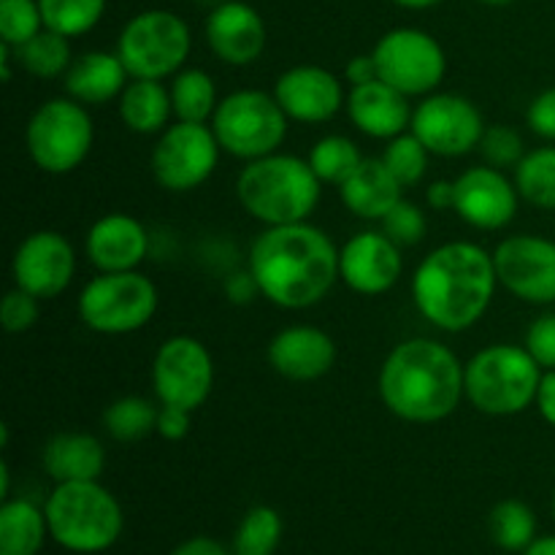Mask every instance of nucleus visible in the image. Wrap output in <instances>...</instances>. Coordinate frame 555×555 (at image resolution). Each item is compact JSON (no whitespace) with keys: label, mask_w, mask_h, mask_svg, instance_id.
Segmentation results:
<instances>
[{"label":"nucleus","mask_w":555,"mask_h":555,"mask_svg":"<svg viewBox=\"0 0 555 555\" xmlns=\"http://www.w3.org/2000/svg\"><path fill=\"white\" fill-rule=\"evenodd\" d=\"M85 253L101 274L135 271L150 253V233L135 217L112 211V215L98 217L90 225Z\"/></svg>","instance_id":"4be33fe9"},{"label":"nucleus","mask_w":555,"mask_h":555,"mask_svg":"<svg viewBox=\"0 0 555 555\" xmlns=\"http://www.w3.org/2000/svg\"><path fill=\"white\" fill-rule=\"evenodd\" d=\"M225 296L231 304H238V307H244V304H253L255 296H260V287L258 282H255L253 271H236V274H231L225 280Z\"/></svg>","instance_id":"a18cd8bd"},{"label":"nucleus","mask_w":555,"mask_h":555,"mask_svg":"<svg viewBox=\"0 0 555 555\" xmlns=\"http://www.w3.org/2000/svg\"><path fill=\"white\" fill-rule=\"evenodd\" d=\"M49 524L43 507L30 499L0 504V555H38L47 545Z\"/></svg>","instance_id":"cd10ccee"},{"label":"nucleus","mask_w":555,"mask_h":555,"mask_svg":"<svg viewBox=\"0 0 555 555\" xmlns=\"http://www.w3.org/2000/svg\"><path fill=\"white\" fill-rule=\"evenodd\" d=\"M455 182L453 211L477 231H502L518 215V188L507 173L493 166L466 168Z\"/></svg>","instance_id":"f3484780"},{"label":"nucleus","mask_w":555,"mask_h":555,"mask_svg":"<svg viewBox=\"0 0 555 555\" xmlns=\"http://www.w3.org/2000/svg\"><path fill=\"white\" fill-rule=\"evenodd\" d=\"M480 3H486V5H509V3H515V0H480Z\"/></svg>","instance_id":"5fc2aeb1"},{"label":"nucleus","mask_w":555,"mask_h":555,"mask_svg":"<svg viewBox=\"0 0 555 555\" xmlns=\"http://www.w3.org/2000/svg\"><path fill=\"white\" fill-rule=\"evenodd\" d=\"M526 125L531 133L555 144V87L542 90L526 108Z\"/></svg>","instance_id":"37998d69"},{"label":"nucleus","mask_w":555,"mask_h":555,"mask_svg":"<svg viewBox=\"0 0 555 555\" xmlns=\"http://www.w3.org/2000/svg\"><path fill=\"white\" fill-rule=\"evenodd\" d=\"M377 76L406 98H426L448 74V54L431 33L421 27L388 30L372 49Z\"/></svg>","instance_id":"9b49d317"},{"label":"nucleus","mask_w":555,"mask_h":555,"mask_svg":"<svg viewBox=\"0 0 555 555\" xmlns=\"http://www.w3.org/2000/svg\"><path fill=\"white\" fill-rule=\"evenodd\" d=\"M43 513L54 545L76 555L112 551L125 529L122 507L101 480L54 482Z\"/></svg>","instance_id":"39448f33"},{"label":"nucleus","mask_w":555,"mask_h":555,"mask_svg":"<svg viewBox=\"0 0 555 555\" xmlns=\"http://www.w3.org/2000/svg\"><path fill=\"white\" fill-rule=\"evenodd\" d=\"M220 141L209 122L177 119L152 146V177L168 193H190L209 182L220 163Z\"/></svg>","instance_id":"f8f14e48"},{"label":"nucleus","mask_w":555,"mask_h":555,"mask_svg":"<svg viewBox=\"0 0 555 555\" xmlns=\"http://www.w3.org/2000/svg\"><path fill=\"white\" fill-rule=\"evenodd\" d=\"M410 130L431 155L464 157L480 150L486 125L480 108L469 98L455 92H431L412 112Z\"/></svg>","instance_id":"4468645a"},{"label":"nucleus","mask_w":555,"mask_h":555,"mask_svg":"<svg viewBox=\"0 0 555 555\" xmlns=\"http://www.w3.org/2000/svg\"><path fill=\"white\" fill-rule=\"evenodd\" d=\"M171 103L173 117L182 122H211L222 98L217 95V85L204 68H182L171 76Z\"/></svg>","instance_id":"c85d7f7f"},{"label":"nucleus","mask_w":555,"mask_h":555,"mask_svg":"<svg viewBox=\"0 0 555 555\" xmlns=\"http://www.w3.org/2000/svg\"><path fill=\"white\" fill-rule=\"evenodd\" d=\"M499 285L526 304H555V242L534 233L507 236L493 249Z\"/></svg>","instance_id":"2eb2a0df"},{"label":"nucleus","mask_w":555,"mask_h":555,"mask_svg":"<svg viewBox=\"0 0 555 555\" xmlns=\"http://www.w3.org/2000/svg\"><path fill=\"white\" fill-rule=\"evenodd\" d=\"M157 287L150 276L135 271H114V274H98L81 287L76 298L79 320L90 331L103 336L135 334L155 318Z\"/></svg>","instance_id":"6e6552de"},{"label":"nucleus","mask_w":555,"mask_h":555,"mask_svg":"<svg viewBox=\"0 0 555 555\" xmlns=\"http://www.w3.org/2000/svg\"><path fill=\"white\" fill-rule=\"evenodd\" d=\"M412 103L404 92L385 85L383 79H374L369 85L350 87L347 92V114L350 122L361 133L372 139L390 141L396 135L406 133L412 128Z\"/></svg>","instance_id":"5701e85b"},{"label":"nucleus","mask_w":555,"mask_h":555,"mask_svg":"<svg viewBox=\"0 0 555 555\" xmlns=\"http://www.w3.org/2000/svg\"><path fill=\"white\" fill-rule=\"evenodd\" d=\"M119 119L139 135H160L171 125V90L155 79H130L117 98Z\"/></svg>","instance_id":"bb28decb"},{"label":"nucleus","mask_w":555,"mask_h":555,"mask_svg":"<svg viewBox=\"0 0 555 555\" xmlns=\"http://www.w3.org/2000/svg\"><path fill=\"white\" fill-rule=\"evenodd\" d=\"M287 114L274 92L236 90L225 95L211 117V130L222 152L249 163L274 155L287 139Z\"/></svg>","instance_id":"9d476101"},{"label":"nucleus","mask_w":555,"mask_h":555,"mask_svg":"<svg viewBox=\"0 0 555 555\" xmlns=\"http://www.w3.org/2000/svg\"><path fill=\"white\" fill-rule=\"evenodd\" d=\"M428 157H431V152L426 150V144L412 130L390 139L383 150V163L404 190L423 182L428 171Z\"/></svg>","instance_id":"e433bc0d"},{"label":"nucleus","mask_w":555,"mask_h":555,"mask_svg":"<svg viewBox=\"0 0 555 555\" xmlns=\"http://www.w3.org/2000/svg\"><path fill=\"white\" fill-rule=\"evenodd\" d=\"M9 493H11V469L3 461V464H0V499H3V502L5 499H11Z\"/></svg>","instance_id":"864d4df0"},{"label":"nucleus","mask_w":555,"mask_h":555,"mask_svg":"<svg viewBox=\"0 0 555 555\" xmlns=\"http://www.w3.org/2000/svg\"><path fill=\"white\" fill-rule=\"evenodd\" d=\"M204 36L217 60L244 68L263 54L269 33L258 9L244 0H222L206 16Z\"/></svg>","instance_id":"aec40b11"},{"label":"nucleus","mask_w":555,"mask_h":555,"mask_svg":"<svg viewBox=\"0 0 555 555\" xmlns=\"http://www.w3.org/2000/svg\"><path fill=\"white\" fill-rule=\"evenodd\" d=\"M247 269L260 296L280 309L318 307L339 280V247L312 222L271 225L249 247Z\"/></svg>","instance_id":"f257e3e1"},{"label":"nucleus","mask_w":555,"mask_h":555,"mask_svg":"<svg viewBox=\"0 0 555 555\" xmlns=\"http://www.w3.org/2000/svg\"><path fill=\"white\" fill-rule=\"evenodd\" d=\"M128 81L130 74L119 54L103 52V49L79 54L63 76L65 95L85 106H103V103L114 101L122 95Z\"/></svg>","instance_id":"b1692460"},{"label":"nucleus","mask_w":555,"mask_h":555,"mask_svg":"<svg viewBox=\"0 0 555 555\" xmlns=\"http://www.w3.org/2000/svg\"><path fill=\"white\" fill-rule=\"evenodd\" d=\"M323 182L309 160L287 152L249 160L236 179V198L253 220L271 225L307 222L314 215Z\"/></svg>","instance_id":"20e7f679"},{"label":"nucleus","mask_w":555,"mask_h":555,"mask_svg":"<svg viewBox=\"0 0 555 555\" xmlns=\"http://www.w3.org/2000/svg\"><path fill=\"white\" fill-rule=\"evenodd\" d=\"M374 79H379L374 54H356V57L345 65V81L350 87L369 85V81H374Z\"/></svg>","instance_id":"49530a36"},{"label":"nucleus","mask_w":555,"mask_h":555,"mask_svg":"<svg viewBox=\"0 0 555 555\" xmlns=\"http://www.w3.org/2000/svg\"><path fill=\"white\" fill-rule=\"evenodd\" d=\"M92 141H95V125L90 112L74 98H52L27 119V155L43 173L52 177L76 171L90 155Z\"/></svg>","instance_id":"1a4fd4ad"},{"label":"nucleus","mask_w":555,"mask_h":555,"mask_svg":"<svg viewBox=\"0 0 555 555\" xmlns=\"http://www.w3.org/2000/svg\"><path fill=\"white\" fill-rule=\"evenodd\" d=\"M526 350L542 372H555V312L540 314L526 331Z\"/></svg>","instance_id":"79ce46f5"},{"label":"nucleus","mask_w":555,"mask_h":555,"mask_svg":"<svg viewBox=\"0 0 555 555\" xmlns=\"http://www.w3.org/2000/svg\"><path fill=\"white\" fill-rule=\"evenodd\" d=\"M269 366L291 383H314L336 363V345L323 328L287 325L269 341Z\"/></svg>","instance_id":"412c9836"},{"label":"nucleus","mask_w":555,"mask_h":555,"mask_svg":"<svg viewBox=\"0 0 555 555\" xmlns=\"http://www.w3.org/2000/svg\"><path fill=\"white\" fill-rule=\"evenodd\" d=\"M41 318V298L33 293L22 291V287H11L0 301V323L9 334H25Z\"/></svg>","instance_id":"a19ab883"},{"label":"nucleus","mask_w":555,"mask_h":555,"mask_svg":"<svg viewBox=\"0 0 555 555\" xmlns=\"http://www.w3.org/2000/svg\"><path fill=\"white\" fill-rule=\"evenodd\" d=\"M534 406L540 410L542 421H545L547 426L555 428V372L542 374V383H540V390H537Z\"/></svg>","instance_id":"09e8293b"},{"label":"nucleus","mask_w":555,"mask_h":555,"mask_svg":"<svg viewBox=\"0 0 555 555\" xmlns=\"http://www.w3.org/2000/svg\"><path fill=\"white\" fill-rule=\"evenodd\" d=\"M480 152L486 157L488 166L499 168V171H507V168H518V163L526 157V144L524 135L518 133L509 125H491L486 128L480 141Z\"/></svg>","instance_id":"58836bf2"},{"label":"nucleus","mask_w":555,"mask_h":555,"mask_svg":"<svg viewBox=\"0 0 555 555\" xmlns=\"http://www.w3.org/2000/svg\"><path fill=\"white\" fill-rule=\"evenodd\" d=\"M76 274V253L68 238L57 231H36L25 236L11 258L14 285L33 293L41 301L68 291Z\"/></svg>","instance_id":"dca6fc26"},{"label":"nucleus","mask_w":555,"mask_h":555,"mask_svg":"<svg viewBox=\"0 0 555 555\" xmlns=\"http://www.w3.org/2000/svg\"><path fill=\"white\" fill-rule=\"evenodd\" d=\"M43 30L38 0H0V43L20 49Z\"/></svg>","instance_id":"4c0bfd02"},{"label":"nucleus","mask_w":555,"mask_h":555,"mask_svg":"<svg viewBox=\"0 0 555 555\" xmlns=\"http://www.w3.org/2000/svg\"><path fill=\"white\" fill-rule=\"evenodd\" d=\"M190 417H193V412H190V410H182V406L160 404V412H157L155 434H160L166 442H182V439L190 434Z\"/></svg>","instance_id":"c03bdc74"},{"label":"nucleus","mask_w":555,"mask_h":555,"mask_svg":"<svg viewBox=\"0 0 555 555\" xmlns=\"http://www.w3.org/2000/svg\"><path fill=\"white\" fill-rule=\"evenodd\" d=\"M339 198L361 220H383L401 198L404 188L396 182L383 157H363L361 166L339 184Z\"/></svg>","instance_id":"a878e982"},{"label":"nucleus","mask_w":555,"mask_h":555,"mask_svg":"<svg viewBox=\"0 0 555 555\" xmlns=\"http://www.w3.org/2000/svg\"><path fill=\"white\" fill-rule=\"evenodd\" d=\"M513 182L526 204L555 211V146L547 144L526 152L513 171Z\"/></svg>","instance_id":"c756f323"},{"label":"nucleus","mask_w":555,"mask_h":555,"mask_svg":"<svg viewBox=\"0 0 555 555\" xmlns=\"http://www.w3.org/2000/svg\"><path fill=\"white\" fill-rule=\"evenodd\" d=\"M401 274V247L385 231H361L339 247V280L358 296H383Z\"/></svg>","instance_id":"a211bd4d"},{"label":"nucleus","mask_w":555,"mask_h":555,"mask_svg":"<svg viewBox=\"0 0 555 555\" xmlns=\"http://www.w3.org/2000/svg\"><path fill=\"white\" fill-rule=\"evenodd\" d=\"M551 507H553V520H555V488H553V502H551Z\"/></svg>","instance_id":"6e6d98bb"},{"label":"nucleus","mask_w":555,"mask_h":555,"mask_svg":"<svg viewBox=\"0 0 555 555\" xmlns=\"http://www.w3.org/2000/svg\"><path fill=\"white\" fill-rule=\"evenodd\" d=\"M152 388L160 404L201 410L215 388V361L195 336H168L152 358Z\"/></svg>","instance_id":"ddd939ff"},{"label":"nucleus","mask_w":555,"mask_h":555,"mask_svg":"<svg viewBox=\"0 0 555 555\" xmlns=\"http://www.w3.org/2000/svg\"><path fill=\"white\" fill-rule=\"evenodd\" d=\"M426 201L431 209L450 211L455 206V182H448V179H437V182H431L426 190Z\"/></svg>","instance_id":"8fccbe9b"},{"label":"nucleus","mask_w":555,"mask_h":555,"mask_svg":"<svg viewBox=\"0 0 555 555\" xmlns=\"http://www.w3.org/2000/svg\"><path fill=\"white\" fill-rule=\"evenodd\" d=\"M168 555H233V553L231 547L211 540V537H190V540L179 542V545Z\"/></svg>","instance_id":"de8ad7c7"},{"label":"nucleus","mask_w":555,"mask_h":555,"mask_svg":"<svg viewBox=\"0 0 555 555\" xmlns=\"http://www.w3.org/2000/svg\"><path fill=\"white\" fill-rule=\"evenodd\" d=\"M274 98L287 119L304 125H323L347 106L345 81L323 65H293L276 76Z\"/></svg>","instance_id":"6ab92c4d"},{"label":"nucleus","mask_w":555,"mask_h":555,"mask_svg":"<svg viewBox=\"0 0 555 555\" xmlns=\"http://www.w3.org/2000/svg\"><path fill=\"white\" fill-rule=\"evenodd\" d=\"M493 545L504 553H524L537 540V515L520 499H504L488 515Z\"/></svg>","instance_id":"473e14b6"},{"label":"nucleus","mask_w":555,"mask_h":555,"mask_svg":"<svg viewBox=\"0 0 555 555\" xmlns=\"http://www.w3.org/2000/svg\"><path fill=\"white\" fill-rule=\"evenodd\" d=\"M393 3L406 11H426V9H434V5L444 3V0H393Z\"/></svg>","instance_id":"603ef678"},{"label":"nucleus","mask_w":555,"mask_h":555,"mask_svg":"<svg viewBox=\"0 0 555 555\" xmlns=\"http://www.w3.org/2000/svg\"><path fill=\"white\" fill-rule=\"evenodd\" d=\"M157 412L160 406L144 396H122L103 410V431L117 442H139L157 428Z\"/></svg>","instance_id":"72a5a7b5"},{"label":"nucleus","mask_w":555,"mask_h":555,"mask_svg":"<svg viewBox=\"0 0 555 555\" xmlns=\"http://www.w3.org/2000/svg\"><path fill=\"white\" fill-rule=\"evenodd\" d=\"M379 222H383V231L388 233L399 247H415V244H421L423 238H426L428 231L426 211L404 198H401Z\"/></svg>","instance_id":"ea45409f"},{"label":"nucleus","mask_w":555,"mask_h":555,"mask_svg":"<svg viewBox=\"0 0 555 555\" xmlns=\"http://www.w3.org/2000/svg\"><path fill=\"white\" fill-rule=\"evenodd\" d=\"M14 57L20 68L25 74L36 76V79H60L70 68V63H74L70 38L60 36V33L49 30V27H43L38 36H33L30 41L14 49Z\"/></svg>","instance_id":"2f4dec72"},{"label":"nucleus","mask_w":555,"mask_h":555,"mask_svg":"<svg viewBox=\"0 0 555 555\" xmlns=\"http://www.w3.org/2000/svg\"><path fill=\"white\" fill-rule=\"evenodd\" d=\"M282 534H285V520L269 504H255L238 520L233 531L231 553L233 555H276Z\"/></svg>","instance_id":"7c9ffc66"},{"label":"nucleus","mask_w":555,"mask_h":555,"mask_svg":"<svg viewBox=\"0 0 555 555\" xmlns=\"http://www.w3.org/2000/svg\"><path fill=\"white\" fill-rule=\"evenodd\" d=\"M41 464L54 482L101 480L106 469V448L87 431H60L43 444Z\"/></svg>","instance_id":"393cba45"},{"label":"nucleus","mask_w":555,"mask_h":555,"mask_svg":"<svg viewBox=\"0 0 555 555\" xmlns=\"http://www.w3.org/2000/svg\"><path fill=\"white\" fill-rule=\"evenodd\" d=\"M496 287L493 253L475 242H448L417 263L412 301L434 328L461 334L486 318Z\"/></svg>","instance_id":"f03ea898"},{"label":"nucleus","mask_w":555,"mask_h":555,"mask_svg":"<svg viewBox=\"0 0 555 555\" xmlns=\"http://www.w3.org/2000/svg\"><path fill=\"white\" fill-rule=\"evenodd\" d=\"M108 0H38L43 27L65 38H79L95 30L106 14Z\"/></svg>","instance_id":"f704fd0d"},{"label":"nucleus","mask_w":555,"mask_h":555,"mask_svg":"<svg viewBox=\"0 0 555 555\" xmlns=\"http://www.w3.org/2000/svg\"><path fill=\"white\" fill-rule=\"evenodd\" d=\"M542 369L520 345H491L464 363L466 399L477 412L513 417L534 406Z\"/></svg>","instance_id":"423d86ee"},{"label":"nucleus","mask_w":555,"mask_h":555,"mask_svg":"<svg viewBox=\"0 0 555 555\" xmlns=\"http://www.w3.org/2000/svg\"><path fill=\"white\" fill-rule=\"evenodd\" d=\"M309 166L318 173V179L323 184H336L339 188L358 166H361L363 155L358 150V144L347 135H323L318 144L309 150Z\"/></svg>","instance_id":"c9c22d12"},{"label":"nucleus","mask_w":555,"mask_h":555,"mask_svg":"<svg viewBox=\"0 0 555 555\" xmlns=\"http://www.w3.org/2000/svg\"><path fill=\"white\" fill-rule=\"evenodd\" d=\"M190 49V25L168 9L139 11L125 22L117 38V54L130 79H171L184 68Z\"/></svg>","instance_id":"0eeeda50"},{"label":"nucleus","mask_w":555,"mask_h":555,"mask_svg":"<svg viewBox=\"0 0 555 555\" xmlns=\"http://www.w3.org/2000/svg\"><path fill=\"white\" fill-rule=\"evenodd\" d=\"M520 555H555V534L537 537L529 547H526Z\"/></svg>","instance_id":"3c124183"},{"label":"nucleus","mask_w":555,"mask_h":555,"mask_svg":"<svg viewBox=\"0 0 555 555\" xmlns=\"http://www.w3.org/2000/svg\"><path fill=\"white\" fill-rule=\"evenodd\" d=\"M377 388L390 415L431 426L448 421L466 399L464 363L442 341L404 339L383 361Z\"/></svg>","instance_id":"7ed1b4c3"}]
</instances>
